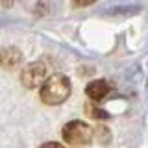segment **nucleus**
<instances>
[{
  "label": "nucleus",
  "instance_id": "5",
  "mask_svg": "<svg viewBox=\"0 0 148 148\" xmlns=\"http://www.w3.org/2000/svg\"><path fill=\"white\" fill-rule=\"evenodd\" d=\"M2 63H6L8 67H15V65L21 63V52L17 48H8L6 52L2 54Z\"/></svg>",
  "mask_w": 148,
  "mask_h": 148
},
{
  "label": "nucleus",
  "instance_id": "11",
  "mask_svg": "<svg viewBox=\"0 0 148 148\" xmlns=\"http://www.w3.org/2000/svg\"><path fill=\"white\" fill-rule=\"evenodd\" d=\"M0 67H2V54H0Z\"/></svg>",
  "mask_w": 148,
  "mask_h": 148
},
{
  "label": "nucleus",
  "instance_id": "3",
  "mask_svg": "<svg viewBox=\"0 0 148 148\" xmlns=\"http://www.w3.org/2000/svg\"><path fill=\"white\" fill-rule=\"evenodd\" d=\"M46 80V65L43 61H34L26 65L21 72V82L28 89H35V87L43 85Z\"/></svg>",
  "mask_w": 148,
  "mask_h": 148
},
{
  "label": "nucleus",
  "instance_id": "7",
  "mask_svg": "<svg viewBox=\"0 0 148 148\" xmlns=\"http://www.w3.org/2000/svg\"><path fill=\"white\" fill-rule=\"evenodd\" d=\"M87 111H89V115L92 119H96V120H106V119H109L111 115L108 113L106 109H100V108H96V106H92V104H87L85 106Z\"/></svg>",
  "mask_w": 148,
  "mask_h": 148
},
{
  "label": "nucleus",
  "instance_id": "9",
  "mask_svg": "<svg viewBox=\"0 0 148 148\" xmlns=\"http://www.w3.org/2000/svg\"><path fill=\"white\" fill-rule=\"evenodd\" d=\"M76 6H91V4H95L96 0H72Z\"/></svg>",
  "mask_w": 148,
  "mask_h": 148
},
{
  "label": "nucleus",
  "instance_id": "2",
  "mask_svg": "<svg viewBox=\"0 0 148 148\" xmlns=\"http://www.w3.org/2000/svg\"><path fill=\"white\" fill-rule=\"evenodd\" d=\"M63 141L69 143V145H89L92 141V128L83 120H71L67 122L61 130Z\"/></svg>",
  "mask_w": 148,
  "mask_h": 148
},
{
  "label": "nucleus",
  "instance_id": "6",
  "mask_svg": "<svg viewBox=\"0 0 148 148\" xmlns=\"http://www.w3.org/2000/svg\"><path fill=\"white\" fill-rule=\"evenodd\" d=\"M92 137H96V141L100 143V145H108L111 141V132L106 126H98L92 130Z\"/></svg>",
  "mask_w": 148,
  "mask_h": 148
},
{
  "label": "nucleus",
  "instance_id": "8",
  "mask_svg": "<svg viewBox=\"0 0 148 148\" xmlns=\"http://www.w3.org/2000/svg\"><path fill=\"white\" fill-rule=\"evenodd\" d=\"M39 148H67V146H63L61 143H56V141H48V143H43Z\"/></svg>",
  "mask_w": 148,
  "mask_h": 148
},
{
  "label": "nucleus",
  "instance_id": "1",
  "mask_svg": "<svg viewBox=\"0 0 148 148\" xmlns=\"http://www.w3.org/2000/svg\"><path fill=\"white\" fill-rule=\"evenodd\" d=\"M72 85L65 74H52L45 80V83L41 85V100L46 106H59L71 96Z\"/></svg>",
  "mask_w": 148,
  "mask_h": 148
},
{
  "label": "nucleus",
  "instance_id": "4",
  "mask_svg": "<svg viewBox=\"0 0 148 148\" xmlns=\"http://www.w3.org/2000/svg\"><path fill=\"white\" fill-rule=\"evenodd\" d=\"M85 92L92 102H100V100H106V96L111 92V85H109L108 80L98 78V80H92V82L87 83Z\"/></svg>",
  "mask_w": 148,
  "mask_h": 148
},
{
  "label": "nucleus",
  "instance_id": "10",
  "mask_svg": "<svg viewBox=\"0 0 148 148\" xmlns=\"http://www.w3.org/2000/svg\"><path fill=\"white\" fill-rule=\"evenodd\" d=\"M2 4H4V6H6V8H9V6H11V4H13V0H2Z\"/></svg>",
  "mask_w": 148,
  "mask_h": 148
}]
</instances>
